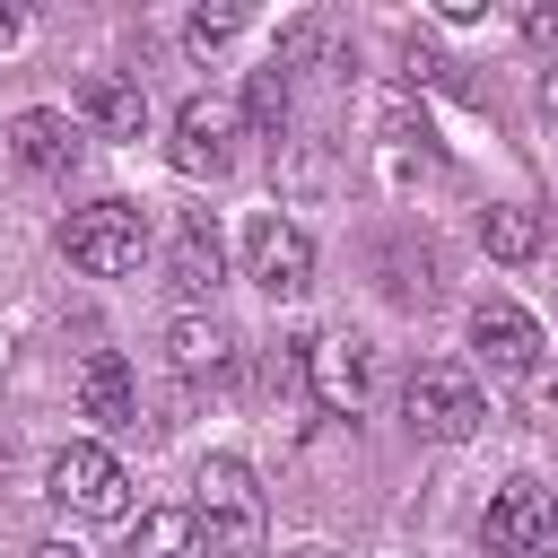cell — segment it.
Instances as JSON below:
<instances>
[{
    "label": "cell",
    "instance_id": "1",
    "mask_svg": "<svg viewBox=\"0 0 558 558\" xmlns=\"http://www.w3.org/2000/svg\"><path fill=\"white\" fill-rule=\"evenodd\" d=\"M192 523L209 541V558H253L262 549V488L235 453H209L201 462V488H192Z\"/></svg>",
    "mask_w": 558,
    "mask_h": 558
},
{
    "label": "cell",
    "instance_id": "2",
    "mask_svg": "<svg viewBox=\"0 0 558 558\" xmlns=\"http://www.w3.org/2000/svg\"><path fill=\"white\" fill-rule=\"evenodd\" d=\"M61 253L87 270V279H131L148 262V218L131 201H87L61 218Z\"/></svg>",
    "mask_w": 558,
    "mask_h": 558
},
{
    "label": "cell",
    "instance_id": "3",
    "mask_svg": "<svg viewBox=\"0 0 558 558\" xmlns=\"http://www.w3.org/2000/svg\"><path fill=\"white\" fill-rule=\"evenodd\" d=\"M44 497L61 506V514H78V523H122L131 514V471L105 453V445H61L52 462H44Z\"/></svg>",
    "mask_w": 558,
    "mask_h": 558
},
{
    "label": "cell",
    "instance_id": "4",
    "mask_svg": "<svg viewBox=\"0 0 558 558\" xmlns=\"http://www.w3.org/2000/svg\"><path fill=\"white\" fill-rule=\"evenodd\" d=\"M401 410H410V427L436 436V445H462V436H480V418H488V401H480V384H471L462 366H418L410 392H401Z\"/></svg>",
    "mask_w": 558,
    "mask_h": 558
},
{
    "label": "cell",
    "instance_id": "5",
    "mask_svg": "<svg viewBox=\"0 0 558 558\" xmlns=\"http://www.w3.org/2000/svg\"><path fill=\"white\" fill-rule=\"evenodd\" d=\"M480 541H488V558H541L558 541V497L541 480H506L480 514Z\"/></svg>",
    "mask_w": 558,
    "mask_h": 558
},
{
    "label": "cell",
    "instance_id": "6",
    "mask_svg": "<svg viewBox=\"0 0 558 558\" xmlns=\"http://www.w3.org/2000/svg\"><path fill=\"white\" fill-rule=\"evenodd\" d=\"M305 392H314L331 418H357L366 392H375V357H366V340H349V331L305 340Z\"/></svg>",
    "mask_w": 558,
    "mask_h": 558
},
{
    "label": "cell",
    "instance_id": "7",
    "mask_svg": "<svg viewBox=\"0 0 558 558\" xmlns=\"http://www.w3.org/2000/svg\"><path fill=\"white\" fill-rule=\"evenodd\" d=\"M166 157H174V174H227L235 166V105L227 96H183Z\"/></svg>",
    "mask_w": 558,
    "mask_h": 558
},
{
    "label": "cell",
    "instance_id": "8",
    "mask_svg": "<svg viewBox=\"0 0 558 558\" xmlns=\"http://www.w3.org/2000/svg\"><path fill=\"white\" fill-rule=\"evenodd\" d=\"M244 253H253V288H262V296L288 305V296L314 288V235H305L296 218H253V244H244Z\"/></svg>",
    "mask_w": 558,
    "mask_h": 558
},
{
    "label": "cell",
    "instance_id": "9",
    "mask_svg": "<svg viewBox=\"0 0 558 558\" xmlns=\"http://www.w3.org/2000/svg\"><path fill=\"white\" fill-rule=\"evenodd\" d=\"M471 340H480V357L497 366V375H541V323L514 305V296H480V314H471Z\"/></svg>",
    "mask_w": 558,
    "mask_h": 558
},
{
    "label": "cell",
    "instance_id": "10",
    "mask_svg": "<svg viewBox=\"0 0 558 558\" xmlns=\"http://www.w3.org/2000/svg\"><path fill=\"white\" fill-rule=\"evenodd\" d=\"M78 122H87L96 140H140V131H148V87L122 78V70H87V78H78Z\"/></svg>",
    "mask_w": 558,
    "mask_h": 558
},
{
    "label": "cell",
    "instance_id": "11",
    "mask_svg": "<svg viewBox=\"0 0 558 558\" xmlns=\"http://www.w3.org/2000/svg\"><path fill=\"white\" fill-rule=\"evenodd\" d=\"M9 157H17L26 174H70V157H78V122L52 113V105H26V113H9Z\"/></svg>",
    "mask_w": 558,
    "mask_h": 558
},
{
    "label": "cell",
    "instance_id": "12",
    "mask_svg": "<svg viewBox=\"0 0 558 558\" xmlns=\"http://www.w3.org/2000/svg\"><path fill=\"white\" fill-rule=\"evenodd\" d=\"M218 270H227L218 218H209V209H183V218H174V244H166V279H174L183 296H209V288H218Z\"/></svg>",
    "mask_w": 558,
    "mask_h": 558
},
{
    "label": "cell",
    "instance_id": "13",
    "mask_svg": "<svg viewBox=\"0 0 558 558\" xmlns=\"http://www.w3.org/2000/svg\"><path fill=\"white\" fill-rule=\"evenodd\" d=\"M78 410L96 427H131L140 418V384H131V357L122 349H87L78 357Z\"/></svg>",
    "mask_w": 558,
    "mask_h": 558
},
{
    "label": "cell",
    "instance_id": "14",
    "mask_svg": "<svg viewBox=\"0 0 558 558\" xmlns=\"http://www.w3.org/2000/svg\"><path fill=\"white\" fill-rule=\"evenodd\" d=\"M166 357H174V375H192V384L209 375V384H218V375L235 366V331H227L218 314H174V323H166Z\"/></svg>",
    "mask_w": 558,
    "mask_h": 558
},
{
    "label": "cell",
    "instance_id": "15",
    "mask_svg": "<svg viewBox=\"0 0 558 558\" xmlns=\"http://www.w3.org/2000/svg\"><path fill=\"white\" fill-rule=\"evenodd\" d=\"M122 558H209V541H201L192 506H148V514L131 523V549H122Z\"/></svg>",
    "mask_w": 558,
    "mask_h": 558
},
{
    "label": "cell",
    "instance_id": "16",
    "mask_svg": "<svg viewBox=\"0 0 558 558\" xmlns=\"http://www.w3.org/2000/svg\"><path fill=\"white\" fill-rule=\"evenodd\" d=\"M541 235H549V227H541V209H532V201H497V209H480V244H488L497 262H532V253H541Z\"/></svg>",
    "mask_w": 558,
    "mask_h": 558
},
{
    "label": "cell",
    "instance_id": "17",
    "mask_svg": "<svg viewBox=\"0 0 558 558\" xmlns=\"http://www.w3.org/2000/svg\"><path fill=\"white\" fill-rule=\"evenodd\" d=\"M323 52H331V26H323V17H288V26H279V52H270V70H314Z\"/></svg>",
    "mask_w": 558,
    "mask_h": 558
},
{
    "label": "cell",
    "instance_id": "18",
    "mask_svg": "<svg viewBox=\"0 0 558 558\" xmlns=\"http://www.w3.org/2000/svg\"><path fill=\"white\" fill-rule=\"evenodd\" d=\"M244 113H253V131H262V140H279V131H288V70H253Z\"/></svg>",
    "mask_w": 558,
    "mask_h": 558
},
{
    "label": "cell",
    "instance_id": "19",
    "mask_svg": "<svg viewBox=\"0 0 558 558\" xmlns=\"http://www.w3.org/2000/svg\"><path fill=\"white\" fill-rule=\"evenodd\" d=\"M235 35H244V9H235V0H227V9H192V17H183V44H192V52H218V44H235Z\"/></svg>",
    "mask_w": 558,
    "mask_h": 558
},
{
    "label": "cell",
    "instance_id": "20",
    "mask_svg": "<svg viewBox=\"0 0 558 558\" xmlns=\"http://www.w3.org/2000/svg\"><path fill=\"white\" fill-rule=\"evenodd\" d=\"M262 384H270V392H296V384H305V340H279L270 366H262Z\"/></svg>",
    "mask_w": 558,
    "mask_h": 558
},
{
    "label": "cell",
    "instance_id": "21",
    "mask_svg": "<svg viewBox=\"0 0 558 558\" xmlns=\"http://www.w3.org/2000/svg\"><path fill=\"white\" fill-rule=\"evenodd\" d=\"M523 35H532V44H558V9H549V0H541V9H523Z\"/></svg>",
    "mask_w": 558,
    "mask_h": 558
},
{
    "label": "cell",
    "instance_id": "22",
    "mask_svg": "<svg viewBox=\"0 0 558 558\" xmlns=\"http://www.w3.org/2000/svg\"><path fill=\"white\" fill-rule=\"evenodd\" d=\"M17 35H26V17H17V9H9V0H0V52H9V44H17Z\"/></svg>",
    "mask_w": 558,
    "mask_h": 558
},
{
    "label": "cell",
    "instance_id": "23",
    "mask_svg": "<svg viewBox=\"0 0 558 558\" xmlns=\"http://www.w3.org/2000/svg\"><path fill=\"white\" fill-rule=\"evenodd\" d=\"M26 558H87V549H78V541H35Z\"/></svg>",
    "mask_w": 558,
    "mask_h": 558
},
{
    "label": "cell",
    "instance_id": "24",
    "mask_svg": "<svg viewBox=\"0 0 558 558\" xmlns=\"http://www.w3.org/2000/svg\"><path fill=\"white\" fill-rule=\"evenodd\" d=\"M288 558H340V549H323V541H305V549H288Z\"/></svg>",
    "mask_w": 558,
    "mask_h": 558
},
{
    "label": "cell",
    "instance_id": "25",
    "mask_svg": "<svg viewBox=\"0 0 558 558\" xmlns=\"http://www.w3.org/2000/svg\"><path fill=\"white\" fill-rule=\"evenodd\" d=\"M541 558H558V541H549V549H541Z\"/></svg>",
    "mask_w": 558,
    "mask_h": 558
}]
</instances>
